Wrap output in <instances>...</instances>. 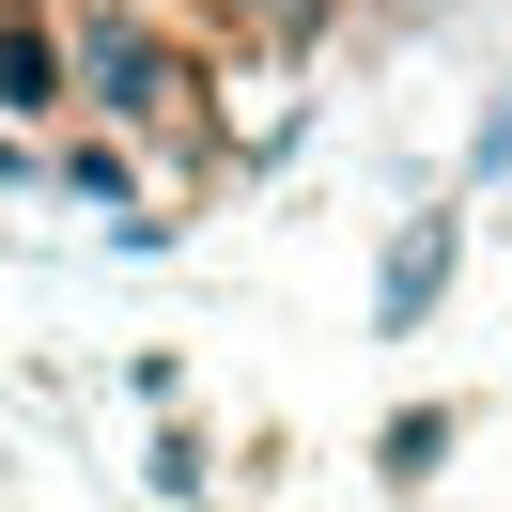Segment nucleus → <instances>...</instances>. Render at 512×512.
<instances>
[{
	"instance_id": "4",
	"label": "nucleus",
	"mask_w": 512,
	"mask_h": 512,
	"mask_svg": "<svg viewBox=\"0 0 512 512\" xmlns=\"http://www.w3.org/2000/svg\"><path fill=\"white\" fill-rule=\"evenodd\" d=\"M218 16H280V32H295V16H326V0H218Z\"/></svg>"
},
{
	"instance_id": "3",
	"label": "nucleus",
	"mask_w": 512,
	"mask_h": 512,
	"mask_svg": "<svg viewBox=\"0 0 512 512\" xmlns=\"http://www.w3.org/2000/svg\"><path fill=\"white\" fill-rule=\"evenodd\" d=\"M0 109H63V47L47 32H0Z\"/></svg>"
},
{
	"instance_id": "5",
	"label": "nucleus",
	"mask_w": 512,
	"mask_h": 512,
	"mask_svg": "<svg viewBox=\"0 0 512 512\" xmlns=\"http://www.w3.org/2000/svg\"><path fill=\"white\" fill-rule=\"evenodd\" d=\"M481 171H512V94H497V125H481Z\"/></svg>"
},
{
	"instance_id": "1",
	"label": "nucleus",
	"mask_w": 512,
	"mask_h": 512,
	"mask_svg": "<svg viewBox=\"0 0 512 512\" xmlns=\"http://www.w3.org/2000/svg\"><path fill=\"white\" fill-rule=\"evenodd\" d=\"M78 63H94V94L125 109V125H171V109H187V63H171L156 32H125V16H109V32L78 47Z\"/></svg>"
},
{
	"instance_id": "2",
	"label": "nucleus",
	"mask_w": 512,
	"mask_h": 512,
	"mask_svg": "<svg viewBox=\"0 0 512 512\" xmlns=\"http://www.w3.org/2000/svg\"><path fill=\"white\" fill-rule=\"evenodd\" d=\"M435 280H450V218H419L404 249H388V295H373V311H388V326H419V311H435Z\"/></svg>"
}]
</instances>
